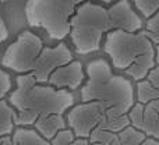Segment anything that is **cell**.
<instances>
[{
	"instance_id": "obj_25",
	"label": "cell",
	"mask_w": 159,
	"mask_h": 145,
	"mask_svg": "<svg viewBox=\"0 0 159 145\" xmlns=\"http://www.w3.org/2000/svg\"><path fill=\"white\" fill-rule=\"evenodd\" d=\"M141 145H159V141L158 140H154V138H147Z\"/></svg>"
},
{
	"instance_id": "obj_11",
	"label": "cell",
	"mask_w": 159,
	"mask_h": 145,
	"mask_svg": "<svg viewBox=\"0 0 159 145\" xmlns=\"http://www.w3.org/2000/svg\"><path fill=\"white\" fill-rule=\"evenodd\" d=\"M32 129L41 134L45 140L50 141L60 131L69 129L64 115H42L36 119Z\"/></svg>"
},
{
	"instance_id": "obj_31",
	"label": "cell",
	"mask_w": 159,
	"mask_h": 145,
	"mask_svg": "<svg viewBox=\"0 0 159 145\" xmlns=\"http://www.w3.org/2000/svg\"><path fill=\"white\" fill-rule=\"evenodd\" d=\"M0 141H2V137H0Z\"/></svg>"
},
{
	"instance_id": "obj_27",
	"label": "cell",
	"mask_w": 159,
	"mask_h": 145,
	"mask_svg": "<svg viewBox=\"0 0 159 145\" xmlns=\"http://www.w3.org/2000/svg\"><path fill=\"white\" fill-rule=\"evenodd\" d=\"M112 145H127V144H123V143H120V141H119V138H117V140H116V141H115V143H113Z\"/></svg>"
},
{
	"instance_id": "obj_1",
	"label": "cell",
	"mask_w": 159,
	"mask_h": 145,
	"mask_svg": "<svg viewBox=\"0 0 159 145\" xmlns=\"http://www.w3.org/2000/svg\"><path fill=\"white\" fill-rule=\"evenodd\" d=\"M144 24L129 0H119L110 7L85 0L70 21V39L78 55L101 50L106 34L115 29L137 32Z\"/></svg>"
},
{
	"instance_id": "obj_10",
	"label": "cell",
	"mask_w": 159,
	"mask_h": 145,
	"mask_svg": "<svg viewBox=\"0 0 159 145\" xmlns=\"http://www.w3.org/2000/svg\"><path fill=\"white\" fill-rule=\"evenodd\" d=\"M84 67L77 60L60 66L50 74L48 79V85L56 88V89H67L73 91L77 89L84 81Z\"/></svg>"
},
{
	"instance_id": "obj_15",
	"label": "cell",
	"mask_w": 159,
	"mask_h": 145,
	"mask_svg": "<svg viewBox=\"0 0 159 145\" xmlns=\"http://www.w3.org/2000/svg\"><path fill=\"white\" fill-rule=\"evenodd\" d=\"M129 126H130L129 117H127V115H123V116H116V117H103L98 127L102 130L113 133V134H119Z\"/></svg>"
},
{
	"instance_id": "obj_20",
	"label": "cell",
	"mask_w": 159,
	"mask_h": 145,
	"mask_svg": "<svg viewBox=\"0 0 159 145\" xmlns=\"http://www.w3.org/2000/svg\"><path fill=\"white\" fill-rule=\"evenodd\" d=\"M74 140H75L74 133L70 129H66L50 140V145H70Z\"/></svg>"
},
{
	"instance_id": "obj_23",
	"label": "cell",
	"mask_w": 159,
	"mask_h": 145,
	"mask_svg": "<svg viewBox=\"0 0 159 145\" xmlns=\"http://www.w3.org/2000/svg\"><path fill=\"white\" fill-rule=\"evenodd\" d=\"M0 145H16V143H14V140H13L11 135H6V137H2Z\"/></svg>"
},
{
	"instance_id": "obj_13",
	"label": "cell",
	"mask_w": 159,
	"mask_h": 145,
	"mask_svg": "<svg viewBox=\"0 0 159 145\" xmlns=\"http://www.w3.org/2000/svg\"><path fill=\"white\" fill-rule=\"evenodd\" d=\"M11 137L16 145H50V141L45 140L32 127H16Z\"/></svg>"
},
{
	"instance_id": "obj_24",
	"label": "cell",
	"mask_w": 159,
	"mask_h": 145,
	"mask_svg": "<svg viewBox=\"0 0 159 145\" xmlns=\"http://www.w3.org/2000/svg\"><path fill=\"white\" fill-rule=\"evenodd\" d=\"M70 145H91L88 138H75Z\"/></svg>"
},
{
	"instance_id": "obj_7",
	"label": "cell",
	"mask_w": 159,
	"mask_h": 145,
	"mask_svg": "<svg viewBox=\"0 0 159 145\" xmlns=\"http://www.w3.org/2000/svg\"><path fill=\"white\" fill-rule=\"evenodd\" d=\"M64 117L75 138H89L105 117V109L99 102H81L70 107Z\"/></svg>"
},
{
	"instance_id": "obj_8",
	"label": "cell",
	"mask_w": 159,
	"mask_h": 145,
	"mask_svg": "<svg viewBox=\"0 0 159 145\" xmlns=\"http://www.w3.org/2000/svg\"><path fill=\"white\" fill-rule=\"evenodd\" d=\"M73 53L69 49L66 43L63 41L59 42L56 46L49 48L45 46L43 50L41 52L39 56V61L36 64L35 70L31 75L36 79V82L39 84H48L50 74L55 71L57 67L64 66V64L73 61Z\"/></svg>"
},
{
	"instance_id": "obj_29",
	"label": "cell",
	"mask_w": 159,
	"mask_h": 145,
	"mask_svg": "<svg viewBox=\"0 0 159 145\" xmlns=\"http://www.w3.org/2000/svg\"><path fill=\"white\" fill-rule=\"evenodd\" d=\"M0 2H10V0H0Z\"/></svg>"
},
{
	"instance_id": "obj_18",
	"label": "cell",
	"mask_w": 159,
	"mask_h": 145,
	"mask_svg": "<svg viewBox=\"0 0 159 145\" xmlns=\"http://www.w3.org/2000/svg\"><path fill=\"white\" fill-rule=\"evenodd\" d=\"M89 143L91 144H101V145H112L117 140V134H113L110 131L102 130L99 127H96L89 135Z\"/></svg>"
},
{
	"instance_id": "obj_21",
	"label": "cell",
	"mask_w": 159,
	"mask_h": 145,
	"mask_svg": "<svg viewBox=\"0 0 159 145\" xmlns=\"http://www.w3.org/2000/svg\"><path fill=\"white\" fill-rule=\"evenodd\" d=\"M145 81L149 82L152 87L159 88V66H155L154 69L149 70V73L145 77Z\"/></svg>"
},
{
	"instance_id": "obj_17",
	"label": "cell",
	"mask_w": 159,
	"mask_h": 145,
	"mask_svg": "<svg viewBox=\"0 0 159 145\" xmlns=\"http://www.w3.org/2000/svg\"><path fill=\"white\" fill-rule=\"evenodd\" d=\"M143 28V31L148 36L149 41L154 45H159V11L155 13L152 17L147 18V22Z\"/></svg>"
},
{
	"instance_id": "obj_6",
	"label": "cell",
	"mask_w": 159,
	"mask_h": 145,
	"mask_svg": "<svg viewBox=\"0 0 159 145\" xmlns=\"http://www.w3.org/2000/svg\"><path fill=\"white\" fill-rule=\"evenodd\" d=\"M45 45L32 31H22L17 39L6 49L2 66L16 74H32L39 61Z\"/></svg>"
},
{
	"instance_id": "obj_14",
	"label": "cell",
	"mask_w": 159,
	"mask_h": 145,
	"mask_svg": "<svg viewBox=\"0 0 159 145\" xmlns=\"http://www.w3.org/2000/svg\"><path fill=\"white\" fill-rule=\"evenodd\" d=\"M14 115H16V109L8 103V101L2 99L0 101V137L13 135L16 130Z\"/></svg>"
},
{
	"instance_id": "obj_5",
	"label": "cell",
	"mask_w": 159,
	"mask_h": 145,
	"mask_svg": "<svg viewBox=\"0 0 159 145\" xmlns=\"http://www.w3.org/2000/svg\"><path fill=\"white\" fill-rule=\"evenodd\" d=\"M85 0H27L24 14L34 28H42L55 41L70 35V21Z\"/></svg>"
},
{
	"instance_id": "obj_26",
	"label": "cell",
	"mask_w": 159,
	"mask_h": 145,
	"mask_svg": "<svg viewBox=\"0 0 159 145\" xmlns=\"http://www.w3.org/2000/svg\"><path fill=\"white\" fill-rule=\"evenodd\" d=\"M155 64L159 66V45H155Z\"/></svg>"
},
{
	"instance_id": "obj_16",
	"label": "cell",
	"mask_w": 159,
	"mask_h": 145,
	"mask_svg": "<svg viewBox=\"0 0 159 145\" xmlns=\"http://www.w3.org/2000/svg\"><path fill=\"white\" fill-rule=\"evenodd\" d=\"M133 7L140 11L141 16L149 18L159 11V0H131Z\"/></svg>"
},
{
	"instance_id": "obj_19",
	"label": "cell",
	"mask_w": 159,
	"mask_h": 145,
	"mask_svg": "<svg viewBox=\"0 0 159 145\" xmlns=\"http://www.w3.org/2000/svg\"><path fill=\"white\" fill-rule=\"evenodd\" d=\"M11 88H13V81L10 74L0 69V101L11 92Z\"/></svg>"
},
{
	"instance_id": "obj_30",
	"label": "cell",
	"mask_w": 159,
	"mask_h": 145,
	"mask_svg": "<svg viewBox=\"0 0 159 145\" xmlns=\"http://www.w3.org/2000/svg\"><path fill=\"white\" fill-rule=\"evenodd\" d=\"M91 145H101V144H91Z\"/></svg>"
},
{
	"instance_id": "obj_28",
	"label": "cell",
	"mask_w": 159,
	"mask_h": 145,
	"mask_svg": "<svg viewBox=\"0 0 159 145\" xmlns=\"http://www.w3.org/2000/svg\"><path fill=\"white\" fill-rule=\"evenodd\" d=\"M96 2H101V3H105V4H107V3H112L113 0H96Z\"/></svg>"
},
{
	"instance_id": "obj_4",
	"label": "cell",
	"mask_w": 159,
	"mask_h": 145,
	"mask_svg": "<svg viewBox=\"0 0 159 145\" xmlns=\"http://www.w3.org/2000/svg\"><path fill=\"white\" fill-rule=\"evenodd\" d=\"M103 52L109 56L112 66L121 70L135 81L145 79L155 64V45L143 29L129 32L115 29L103 39Z\"/></svg>"
},
{
	"instance_id": "obj_22",
	"label": "cell",
	"mask_w": 159,
	"mask_h": 145,
	"mask_svg": "<svg viewBox=\"0 0 159 145\" xmlns=\"http://www.w3.org/2000/svg\"><path fill=\"white\" fill-rule=\"evenodd\" d=\"M7 38H8V29H7V25H6L4 20H3L2 11H0V43H3Z\"/></svg>"
},
{
	"instance_id": "obj_3",
	"label": "cell",
	"mask_w": 159,
	"mask_h": 145,
	"mask_svg": "<svg viewBox=\"0 0 159 145\" xmlns=\"http://www.w3.org/2000/svg\"><path fill=\"white\" fill-rule=\"evenodd\" d=\"M88 79L81 88V102H99L105 117L123 116L135 105V88L124 75L113 74L105 59H95L87 66Z\"/></svg>"
},
{
	"instance_id": "obj_12",
	"label": "cell",
	"mask_w": 159,
	"mask_h": 145,
	"mask_svg": "<svg viewBox=\"0 0 159 145\" xmlns=\"http://www.w3.org/2000/svg\"><path fill=\"white\" fill-rule=\"evenodd\" d=\"M135 99L138 103L151 105L157 112H159V88L152 87L145 79L138 81L135 85Z\"/></svg>"
},
{
	"instance_id": "obj_2",
	"label": "cell",
	"mask_w": 159,
	"mask_h": 145,
	"mask_svg": "<svg viewBox=\"0 0 159 145\" xmlns=\"http://www.w3.org/2000/svg\"><path fill=\"white\" fill-rule=\"evenodd\" d=\"M8 103L16 109V127H32L42 115H66L74 106V96L67 89L39 84L31 74H18L16 89L8 93Z\"/></svg>"
},
{
	"instance_id": "obj_9",
	"label": "cell",
	"mask_w": 159,
	"mask_h": 145,
	"mask_svg": "<svg viewBox=\"0 0 159 145\" xmlns=\"http://www.w3.org/2000/svg\"><path fill=\"white\" fill-rule=\"evenodd\" d=\"M130 126L140 130L148 138L159 141V112L151 105H143L135 102V105L127 113Z\"/></svg>"
}]
</instances>
